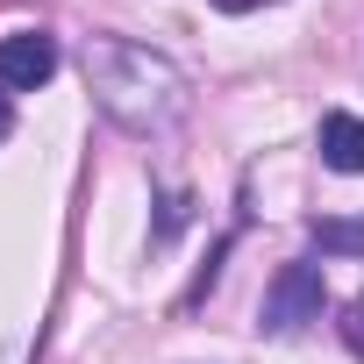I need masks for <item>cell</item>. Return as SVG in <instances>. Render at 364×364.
Returning a JSON list of instances; mask_svg holds the SVG:
<instances>
[{
	"mask_svg": "<svg viewBox=\"0 0 364 364\" xmlns=\"http://www.w3.org/2000/svg\"><path fill=\"white\" fill-rule=\"evenodd\" d=\"M86 93L129 136H164V129L186 122V107H193L186 72H178L164 50L136 43V36H93L86 43Z\"/></svg>",
	"mask_w": 364,
	"mask_h": 364,
	"instance_id": "cell-1",
	"label": "cell"
},
{
	"mask_svg": "<svg viewBox=\"0 0 364 364\" xmlns=\"http://www.w3.org/2000/svg\"><path fill=\"white\" fill-rule=\"evenodd\" d=\"M314 243H321V250H336V257H364V222L328 215V222H314Z\"/></svg>",
	"mask_w": 364,
	"mask_h": 364,
	"instance_id": "cell-5",
	"label": "cell"
},
{
	"mask_svg": "<svg viewBox=\"0 0 364 364\" xmlns=\"http://www.w3.org/2000/svg\"><path fill=\"white\" fill-rule=\"evenodd\" d=\"M343 343H350V350H364V293L343 307Z\"/></svg>",
	"mask_w": 364,
	"mask_h": 364,
	"instance_id": "cell-6",
	"label": "cell"
},
{
	"mask_svg": "<svg viewBox=\"0 0 364 364\" xmlns=\"http://www.w3.org/2000/svg\"><path fill=\"white\" fill-rule=\"evenodd\" d=\"M15 136V107H8V93H0V143Z\"/></svg>",
	"mask_w": 364,
	"mask_h": 364,
	"instance_id": "cell-8",
	"label": "cell"
},
{
	"mask_svg": "<svg viewBox=\"0 0 364 364\" xmlns=\"http://www.w3.org/2000/svg\"><path fill=\"white\" fill-rule=\"evenodd\" d=\"M321 300H328V286H321V264L293 257V264H279V272H272V286H264V307H257V328H264V336H293V328L321 321Z\"/></svg>",
	"mask_w": 364,
	"mask_h": 364,
	"instance_id": "cell-2",
	"label": "cell"
},
{
	"mask_svg": "<svg viewBox=\"0 0 364 364\" xmlns=\"http://www.w3.org/2000/svg\"><path fill=\"white\" fill-rule=\"evenodd\" d=\"M321 164L328 171H364V122L350 107H328L321 114Z\"/></svg>",
	"mask_w": 364,
	"mask_h": 364,
	"instance_id": "cell-4",
	"label": "cell"
},
{
	"mask_svg": "<svg viewBox=\"0 0 364 364\" xmlns=\"http://www.w3.org/2000/svg\"><path fill=\"white\" fill-rule=\"evenodd\" d=\"M50 72H58V43L43 29L0 36V93H36V86H50Z\"/></svg>",
	"mask_w": 364,
	"mask_h": 364,
	"instance_id": "cell-3",
	"label": "cell"
},
{
	"mask_svg": "<svg viewBox=\"0 0 364 364\" xmlns=\"http://www.w3.org/2000/svg\"><path fill=\"white\" fill-rule=\"evenodd\" d=\"M222 15H250V8H272V0H215Z\"/></svg>",
	"mask_w": 364,
	"mask_h": 364,
	"instance_id": "cell-7",
	"label": "cell"
}]
</instances>
